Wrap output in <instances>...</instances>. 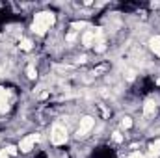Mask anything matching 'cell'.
I'll return each mask as SVG.
<instances>
[{"instance_id": "5bb4252c", "label": "cell", "mask_w": 160, "mask_h": 158, "mask_svg": "<svg viewBox=\"0 0 160 158\" xmlns=\"http://www.w3.org/2000/svg\"><path fill=\"white\" fill-rule=\"evenodd\" d=\"M112 140H114V141H118V143H121V141H123V136H121V132H114Z\"/></svg>"}, {"instance_id": "3957f363", "label": "cell", "mask_w": 160, "mask_h": 158, "mask_svg": "<svg viewBox=\"0 0 160 158\" xmlns=\"http://www.w3.org/2000/svg\"><path fill=\"white\" fill-rule=\"evenodd\" d=\"M95 126V119L91 117V116H86V117L80 119V125L78 128H77V136L78 138H84V136H88L89 132H91V128Z\"/></svg>"}, {"instance_id": "277c9868", "label": "cell", "mask_w": 160, "mask_h": 158, "mask_svg": "<svg viewBox=\"0 0 160 158\" xmlns=\"http://www.w3.org/2000/svg\"><path fill=\"white\" fill-rule=\"evenodd\" d=\"M38 140H39V136H38V134H30V136L22 138V140H21V143H19L21 153H30V151L36 147V141H38Z\"/></svg>"}, {"instance_id": "7c38bea8", "label": "cell", "mask_w": 160, "mask_h": 158, "mask_svg": "<svg viewBox=\"0 0 160 158\" xmlns=\"http://www.w3.org/2000/svg\"><path fill=\"white\" fill-rule=\"evenodd\" d=\"M21 48H22V50H32V41L22 39L21 41Z\"/></svg>"}, {"instance_id": "5b68a950", "label": "cell", "mask_w": 160, "mask_h": 158, "mask_svg": "<svg viewBox=\"0 0 160 158\" xmlns=\"http://www.w3.org/2000/svg\"><path fill=\"white\" fill-rule=\"evenodd\" d=\"M157 112V101L155 99H147L145 104H143V114L145 116H153Z\"/></svg>"}, {"instance_id": "8fae6325", "label": "cell", "mask_w": 160, "mask_h": 158, "mask_svg": "<svg viewBox=\"0 0 160 158\" xmlns=\"http://www.w3.org/2000/svg\"><path fill=\"white\" fill-rule=\"evenodd\" d=\"M130 126H132V119L130 117H123L121 119V128L127 130V128H130Z\"/></svg>"}, {"instance_id": "7a4b0ae2", "label": "cell", "mask_w": 160, "mask_h": 158, "mask_svg": "<svg viewBox=\"0 0 160 158\" xmlns=\"http://www.w3.org/2000/svg\"><path fill=\"white\" fill-rule=\"evenodd\" d=\"M50 141L54 143V145H62V143H65L67 141V128L63 126V125H54L52 128H50Z\"/></svg>"}, {"instance_id": "30bf717a", "label": "cell", "mask_w": 160, "mask_h": 158, "mask_svg": "<svg viewBox=\"0 0 160 158\" xmlns=\"http://www.w3.org/2000/svg\"><path fill=\"white\" fill-rule=\"evenodd\" d=\"M26 75H28V78L30 80H34V78H38V71L34 69V65H30L28 69H26Z\"/></svg>"}, {"instance_id": "4fadbf2b", "label": "cell", "mask_w": 160, "mask_h": 158, "mask_svg": "<svg viewBox=\"0 0 160 158\" xmlns=\"http://www.w3.org/2000/svg\"><path fill=\"white\" fill-rule=\"evenodd\" d=\"M128 158H145V155H143V153H140V151H134V153H130V155H128Z\"/></svg>"}, {"instance_id": "9c48e42d", "label": "cell", "mask_w": 160, "mask_h": 158, "mask_svg": "<svg viewBox=\"0 0 160 158\" xmlns=\"http://www.w3.org/2000/svg\"><path fill=\"white\" fill-rule=\"evenodd\" d=\"M158 153H160V140H157V141H153V145H151V155L157 156Z\"/></svg>"}, {"instance_id": "6da1fadb", "label": "cell", "mask_w": 160, "mask_h": 158, "mask_svg": "<svg viewBox=\"0 0 160 158\" xmlns=\"http://www.w3.org/2000/svg\"><path fill=\"white\" fill-rule=\"evenodd\" d=\"M54 21H56V17H54L52 11H39V13H36L34 22H32V32L38 34V36H45L50 30V26L54 24Z\"/></svg>"}, {"instance_id": "ba28073f", "label": "cell", "mask_w": 160, "mask_h": 158, "mask_svg": "<svg viewBox=\"0 0 160 158\" xmlns=\"http://www.w3.org/2000/svg\"><path fill=\"white\" fill-rule=\"evenodd\" d=\"M149 43H151V48H153V52H155V54L160 58V36L151 37V41H149Z\"/></svg>"}, {"instance_id": "52a82bcc", "label": "cell", "mask_w": 160, "mask_h": 158, "mask_svg": "<svg viewBox=\"0 0 160 158\" xmlns=\"http://www.w3.org/2000/svg\"><path fill=\"white\" fill-rule=\"evenodd\" d=\"M8 110V91L4 87H0V112Z\"/></svg>"}, {"instance_id": "9a60e30c", "label": "cell", "mask_w": 160, "mask_h": 158, "mask_svg": "<svg viewBox=\"0 0 160 158\" xmlns=\"http://www.w3.org/2000/svg\"><path fill=\"white\" fill-rule=\"evenodd\" d=\"M8 155H11V156H15V155H17V151H15V147H8Z\"/></svg>"}, {"instance_id": "8992f818", "label": "cell", "mask_w": 160, "mask_h": 158, "mask_svg": "<svg viewBox=\"0 0 160 158\" xmlns=\"http://www.w3.org/2000/svg\"><path fill=\"white\" fill-rule=\"evenodd\" d=\"M93 41H97V37H95V32H91V30L82 36V45H84V47H91Z\"/></svg>"}]
</instances>
